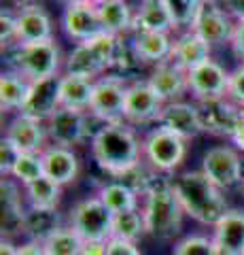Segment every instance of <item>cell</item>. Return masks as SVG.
<instances>
[{
	"label": "cell",
	"mask_w": 244,
	"mask_h": 255,
	"mask_svg": "<svg viewBox=\"0 0 244 255\" xmlns=\"http://www.w3.org/2000/svg\"><path fill=\"white\" fill-rule=\"evenodd\" d=\"M102 30L115 36L134 32V11L128 0H102L96 4Z\"/></svg>",
	"instance_id": "4316f807"
},
{
	"label": "cell",
	"mask_w": 244,
	"mask_h": 255,
	"mask_svg": "<svg viewBox=\"0 0 244 255\" xmlns=\"http://www.w3.org/2000/svg\"><path fill=\"white\" fill-rule=\"evenodd\" d=\"M234 26L236 23H232L227 11H223L219 4H204L191 30L195 34H200L210 47H219L232 41Z\"/></svg>",
	"instance_id": "5bb4252c"
},
{
	"label": "cell",
	"mask_w": 244,
	"mask_h": 255,
	"mask_svg": "<svg viewBox=\"0 0 244 255\" xmlns=\"http://www.w3.org/2000/svg\"><path fill=\"white\" fill-rule=\"evenodd\" d=\"M145 234H147V226H145L143 211L136 209V211L119 213L113 217V236L111 238H119V241H128V243H138Z\"/></svg>",
	"instance_id": "d6a6232c"
},
{
	"label": "cell",
	"mask_w": 244,
	"mask_h": 255,
	"mask_svg": "<svg viewBox=\"0 0 244 255\" xmlns=\"http://www.w3.org/2000/svg\"><path fill=\"white\" fill-rule=\"evenodd\" d=\"M189 92L195 96V100H210L227 96V85H230V73L215 60L200 64L198 68L187 73Z\"/></svg>",
	"instance_id": "7c38bea8"
},
{
	"label": "cell",
	"mask_w": 244,
	"mask_h": 255,
	"mask_svg": "<svg viewBox=\"0 0 244 255\" xmlns=\"http://www.w3.org/2000/svg\"><path fill=\"white\" fill-rule=\"evenodd\" d=\"M15 4H19L21 9H26V6H32V4H36V0H15Z\"/></svg>",
	"instance_id": "681fc988"
},
{
	"label": "cell",
	"mask_w": 244,
	"mask_h": 255,
	"mask_svg": "<svg viewBox=\"0 0 244 255\" xmlns=\"http://www.w3.org/2000/svg\"><path fill=\"white\" fill-rule=\"evenodd\" d=\"M172 255H221L215 238L204 234H191L185 236L174 245Z\"/></svg>",
	"instance_id": "8d00e7d4"
},
{
	"label": "cell",
	"mask_w": 244,
	"mask_h": 255,
	"mask_svg": "<svg viewBox=\"0 0 244 255\" xmlns=\"http://www.w3.org/2000/svg\"><path fill=\"white\" fill-rule=\"evenodd\" d=\"M98 198L106 204V209L113 215L138 209V194L121 181H111L106 185H102L98 191Z\"/></svg>",
	"instance_id": "f546056e"
},
{
	"label": "cell",
	"mask_w": 244,
	"mask_h": 255,
	"mask_svg": "<svg viewBox=\"0 0 244 255\" xmlns=\"http://www.w3.org/2000/svg\"><path fill=\"white\" fill-rule=\"evenodd\" d=\"M163 4H166L170 17L174 21V28L191 30L195 17H198V13L206 2L204 0H163Z\"/></svg>",
	"instance_id": "e575fe53"
},
{
	"label": "cell",
	"mask_w": 244,
	"mask_h": 255,
	"mask_svg": "<svg viewBox=\"0 0 244 255\" xmlns=\"http://www.w3.org/2000/svg\"><path fill=\"white\" fill-rule=\"evenodd\" d=\"M2 191V238L13 236L17 232H23V223H26V211L21 204L17 181L11 177H2L0 183Z\"/></svg>",
	"instance_id": "cb8c5ba5"
},
{
	"label": "cell",
	"mask_w": 244,
	"mask_h": 255,
	"mask_svg": "<svg viewBox=\"0 0 244 255\" xmlns=\"http://www.w3.org/2000/svg\"><path fill=\"white\" fill-rule=\"evenodd\" d=\"M23 189H26L30 209H34V211H56L58 209L60 198H62V185H58L49 177H43L34 183H30Z\"/></svg>",
	"instance_id": "4dcf8cb0"
},
{
	"label": "cell",
	"mask_w": 244,
	"mask_h": 255,
	"mask_svg": "<svg viewBox=\"0 0 244 255\" xmlns=\"http://www.w3.org/2000/svg\"><path fill=\"white\" fill-rule=\"evenodd\" d=\"M187 155V140L168 128L157 126L143 138V157L155 172H174Z\"/></svg>",
	"instance_id": "5b68a950"
},
{
	"label": "cell",
	"mask_w": 244,
	"mask_h": 255,
	"mask_svg": "<svg viewBox=\"0 0 244 255\" xmlns=\"http://www.w3.org/2000/svg\"><path fill=\"white\" fill-rule=\"evenodd\" d=\"M143 217L147 234L157 241H174L183 230V206H180L172 181H157L145 194Z\"/></svg>",
	"instance_id": "3957f363"
},
{
	"label": "cell",
	"mask_w": 244,
	"mask_h": 255,
	"mask_svg": "<svg viewBox=\"0 0 244 255\" xmlns=\"http://www.w3.org/2000/svg\"><path fill=\"white\" fill-rule=\"evenodd\" d=\"M47 128V138L58 147L73 149L87 138L89 134V124L85 111L77 109H64L60 107L56 113L45 122Z\"/></svg>",
	"instance_id": "9c48e42d"
},
{
	"label": "cell",
	"mask_w": 244,
	"mask_h": 255,
	"mask_svg": "<svg viewBox=\"0 0 244 255\" xmlns=\"http://www.w3.org/2000/svg\"><path fill=\"white\" fill-rule=\"evenodd\" d=\"M202 172L223 191L236 187L242 181L240 151L230 145H219L208 149L202 157Z\"/></svg>",
	"instance_id": "ba28073f"
},
{
	"label": "cell",
	"mask_w": 244,
	"mask_h": 255,
	"mask_svg": "<svg viewBox=\"0 0 244 255\" xmlns=\"http://www.w3.org/2000/svg\"><path fill=\"white\" fill-rule=\"evenodd\" d=\"M204 2H206V4H223L225 0H204Z\"/></svg>",
	"instance_id": "f907efd6"
},
{
	"label": "cell",
	"mask_w": 244,
	"mask_h": 255,
	"mask_svg": "<svg viewBox=\"0 0 244 255\" xmlns=\"http://www.w3.org/2000/svg\"><path fill=\"white\" fill-rule=\"evenodd\" d=\"M104 255H143V253H140L136 243L119 241V238H111L108 245H106V253Z\"/></svg>",
	"instance_id": "60d3db41"
},
{
	"label": "cell",
	"mask_w": 244,
	"mask_h": 255,
	"mask_svg": "<svg viewBox=\"0 0 244 255\" xmlns=\"http://www.w3.org/2000/svg\"><path fill=\"white\" fill-rule=\"evenodd\" d=\"M212 238H215L221 255H244V211H227L215 226Z\"/></svg>",
	"instance_id": "7402d4cb"
},
{
	"label": "cell",
	"mask_w": 244,
	"mask_h": 255,
	"mask_svg": "<svg viewBox=\"0 0 244 255\" xmlns=\"http://www.w3.org/2000/svg\"><path fill=\"white\" fill-rule=\"evenodd\" d=\"M223 4H225L227 13H232L238 21L244 19V0H225Z\"/></svg>",
	"instance_id": "ee69618b"
},
{
	"label": "cell",
	"mask_w": 244,
	"mask_h": 255,
	"mask_svg": "<svg viewBox=\"0 0 244 255\" xmlns=\"http://www.w3.org/2000/svg\"><path fill=\"white\" fill-rule=\"evenodd\" d=\"M11 177L21 183L23 187L30 185V183H34L38 179L45 177V168H43V157L41 153H21L17 164H15V168L11 172Z\"/></svg>",
	"instance_id": "d590c367"
},
{
	"label": "cell",
	"mask_w": 244,
	"mask_h": 255,
	"mask_svg": "<svg viewBox=\"0 0 244 255\" xmlns=\"http://www.w3.org/2000/svg\"><path fill=\"white\" fill-rule=\"evenodd\" d=\"M58 215L56 211H34L30 209L26 213V223H23V232L32 234V241H45L53 230H58Z\"/></svg>",
	"instance_id": "836d02e7"
},
{
	"label": "cell",
	"mask_w": 244,
	"mask_h": 255,
	"mask_svg": "<svg viewBox=\"0 0 244 255\" xmlns=\"http://www.w3.org/2000/svg\"><path fill=\"white\" fill-rule=\"evenodd\" d=\"M210 51L212 47L204 41L200 34H195L193 30L183 32L174 43H172V51H170V62L176 64L180 70H189L198 68L200 64L210 60Z\"/></svg>",
	"instance_id": "ffe728a7"
},
{
	"label": "cell",
	"mask_w": 244,
	"mask_h": 255,
	"mask_svg": "<svg viewBox=\"0 0 244 255\" xmlns=\"http://www.w3.org/2000/svg\"><path fill=\"white\" fill-rule=\"evenodd\" d=\"M198 109H200V117L204 124V132L217 134V136L232 138L236 128L242 122L240 107L236 102H232L227 96H223V98L200 100Z\"/></svg>",
	"instance_id": "8fae6325"
},
{
	"label": "cell",
	"mask_w": 244,
	"mask_h": 255,
	"mask_svg": "<svg viewBox=\"0 0 244 255\" xmlns=\"http://www.w3.org/2000/svg\"><path fill=\"white\" fill-rule=\"evenodd\" d=\"M0 255H19V247H15L9 238H2V243H0Z\"/></svg>",
	"instance_id": "7dc6e473"
},
{
	"label": "cell",
	"mask_w": 244,
	"mask_h": 255,
	"mask_svg": "<svg viewBox=\"0 0 244 255\" xmlns=\"http://www.w3.org/2000/svg\"><path fill=\"white\" fill-rule=\"evenodd\" d=\"M106 64L100 60V55L96 49L85 41V43H77V47L68 53V60L64 64V73L75 75V77H83L89 81H96L102 75L106 73Z\"/></svg>",
	"instance_id": "d4e9b609"
},
{
	"label": "cell",
	"mask_w": 244,
	"mask_h": 255,
	"mask_svg": "<svg viewBox=\"0 0 244 255\" xmlns=\"http://www.w3.org/2000/svg\"><path fill=\"white\" fill-rule=\"evenodd\" d=\"M53 41L51 17L41 4H32L15 15V47Z\"/></svg>",
	"instance_id": "4fadbf2b"
},
{
	"label": "cell",
	"mask_w": 244,
	"mask_h": 255,
	"mask_svg": "<svg viewBox=\"0 0 244 255\" xmlns=\"http://www.w3.org/2000/svg\"><path fill=\"white\" fill-rule=\"evenodd\" d=\"M113 217L115 215L106 209V204L98 196L85 198L70 211V228L83 241H111Z\"/></svg>",
	"instance_id": "52a82bcc"
},
{
	"label": "cell",
	"mask_w": 244,
	"mask_h": 255,
	"mask_svg": "<svg viewBox=\"0 0 244 255\" xmlns=\"http://www.w3.org/2000/svg\"><path fill=\"white\" fill-rule=\"evenodd\" d=\"M172 187L176 191V198L185 215H189L202 226L215 228L223 215L230 211L223 189L217 187L202 170H189L178 174L172 181Z\"/></svg>",
	"instance_id": "7a4b0ae2"
},
{
	"label": "cell",
	"mask_w": 244,
	"mask_h": 255,
	"mask_svg": "<svg viewBox=\"0 0 244 255\" xmlns=\"http://www.w3.org/2000/svg\"><path fill=\"white\" fill-rule=\"evenodd\" d=\"M163 100L155 94L149 81H132L125 94V122L132 126H147L157 122L163 113Z\"/></svg>",
	"instance_id": "30bf717a"
},
{
	"label": "cell",
	"mask_w": 244,
	"mask_h": 255,
	"mask_svg": "<svg viewBox=\"0 0 244 255\" xmlns=\"http://www.w3.org/2000/svg\"><path fill=\"white\" fill-rule=\"evenodd\" d=\"M0 41L4 47H15V15L9 11L0 13Z\"/></svg>",
	"instance_id": "ab89813d"
},
{
	"label": "cell",
	"mask_w": 244,
	"mask_h": 255,
	"mask_svg": "<svg viewBox=\"0 0 244 255\" xmlns=\"http://www.w3.org/2000/svg\"><path fill=\"white\" fill-rule=\"evenodd\" d=\"M93 162L113 179L130 172L143 162V142L125 124H104L91 136Z\"/></svg>",
	"instance_id": "6da1fadb"
},
{
	"label": "cell",
	"mask_w": 244,
	"mask_h": 255,
	"mask_svg": "<svg viewBox=\"0 0 244 255\" xmlns=\"http://www.w3.org/2000/svg\"><path fill=\"white\" fill-rule=\"evenodd\" d=\"M147 81L155 90V94L163 100V105L178 102L185 96V92H189L187 73L180 70L176 64H172L170 60L157 64L155 70L151 73V77H149Z\"/></svg>",
	"instance_id": "ac0fdd59"
},
{
	"label": "cell",
	"mask_w": 244,
	"mask_h": 255,
	"mask_svg": "<svg viewBox=\"0 0 244 255\" xmlns=\"http://www.w3.org/2000/svg\"><path fill=\"white\" fill-rule=\"evenodd\" d=\"M108 241H83L81 255H104Z\"/></svg>",
	"instance_id": "7bdbcfd3"
},
{
	"label": "cell",
	"mask_w": 244,
	"mask_h": 255,
	"mask_svg": "<svg viewBox=\"0 0 244 255\" xmlns=\"http://www.w3.org/2000/svg\"><path fill=\"white\" fill-rule=\"evenodd\" d=\"M62 28H64L66 36L73 38L77 43H85L89 38L98 36L102 30V23L98 17L96 4H75L64 6L62 13Z\"/></svg>",
	"instance_id": "2e32d148"
},
{
	"label": "cell",
	"mask_w": 244,
	"mask_h": 255,
	"mask_svg": "<svg viewBox=\"0 0 244 255\" xmlns=\"http://www.w3.org/2000/svg\"><path fill=\"white\" fill-rule=\"evenodd\" d=\"M13 70H17L28 81H43V79L58 77L60 70V49L56 41H45L36 45L13 47L9 53Z\"/></svg>",
	"instance_id": "277c9868"
},
{
	"label": "cell",
	"mask_w": 244,
	"mask_h": 255,
	"mask_svg": "<svg viewBox=\"0 0 244 255\" xmlns=\"http://www.w3.org/2000/svg\"><path fill=\"white\" fill-rule=\"evenodd\" d=\"M43 168L45 177H49L51 181H56L58 185H68L73 183L79 174V159L75 155L73 149L58 147V145H47L43 149Z\"/></svg>",
	"instance_id": "44dd1931"
},
{
	"label": "cell",
	"mask_w": 244,
	"mask_h": 255,
	"mask_svg": "<svg viewBox=\"0 0 244 255\" xmlns=\"http://www.w3.org/2000/svg\"><path fill=\"white\" fill-rule=\"evenodd\" d=\"M240 113H242V122H244V107H240Z\"/></svg>",
	"instance_id": "816d5d0a"
},
{
	"label": "cell",
	"mask_w": 244,
	"mask_h": 255,
	"mask_svg": "<svg viewBox=\"0 0 244 255\" xmlns=\"http://www.w3.org/2000/svg\"><path fill=\"white\" fill-rule=\"evenodd\" d=\"M19 155H21V151L11 140L2 138V142H0V172H2V177H11Z\"/></svg>",
	"instance_id": "74e56055"
},
{
	"label": "cell",
	"mask_w": 244,
	"mask_h": 255,
	"mask_svg": "<svg viewBox=\"0 0 244 255\" xmlns=\"http://www.w3.org/2000/svg\"><path fill=\"white\" fill-rule=\"evenodd\" d=\"M47 255H81V247H83V238L79 236L73 228H64L60 226L58 230L41 241Z\"/></svg>",
	"instance_id": "1f68e13d"
},
{
	"label": "cell",
	"mask_w": 244,
	"mask_h": 255,
	"mask_svg": "<svg viewBox=\"0 0 244 255\" xmlns=\"http://www.w3.org/2000/svg\"><path fill=\"white\" fill-rule=\"evenodd\" d=\"M98 2H102V0H98Z\"/></svg>",
	"instance_id": "f5cc1de1"
},
{
	"label": "cell",
	"mask_w": 244,
	"mask_h": 255,
	"mask_svg": "<svg viewBox=\"0 0 244 255\" xmlns=\"http://www.w3.org/2000/svg\"><path fill=\"white\" fill-rule=\"evenodd\" d=\"M130 45L136 60L143 64H162L170 60V51H172L170 34H162V32H132Z\"/></svg>",
	"instance_id": "603a6c76"
},
{
	"label": "cell",
	"mask_w": 244,
	"mask_h": 255,
	"mask_svg": "<svg viewBox=\"0 0 244 255\" xmlns=\"http://www.w3.org/2000/svg\"><path fill=\"white\" fill-rule=\"evenodd\" d=\"M19 255H47V251H45L43 243L30 241V243H26V245L19 247Z\"/></svg>",
	"instance_id": "f6af8a7d"
},
{
	"label": "cell",
	"mask_w": 244,
	"mask_h": 255,
	"mask_svg": "<svg viewBox=\"0 0 244 255\" xmlns=\"http://www.w3.org/2000/svg\"><path fill=\"white\" fill-rule=\"evenodd\" d=\"M93 96V81L83 77H75L64 73L60 77V107L89 111Z\"/></svg>",
	"instance_id": "f1b7e54d"
},
{
	"label": "cell",
	"mask_w": 244,
	"mask_h": 255,
	"mask_svg": "<svg viewBox=\"0 0 244 255\" xmlns=\"http://www.w3.org/2000/svg\"><path fill=\"white\" fill-rule=\"evenodd\" d=\"M230 45H232L234 55H236L238 60H242V64H244V19H242V21H236Z\"/></svg>",
	"instance_id": "b9f144b4"
},
{
	"label": "cell",
	"mask_w": 244,
	"mask_h": 255,
	"mask_svg": "<svg viewBox=\"0 0 244 255\" xmlns=\"http://www.w3.org/2000/svg\"><path fill=\"white\" fill-rule=\"evenodd\" d=\"M128 85L130 83L119 75H106L96 79L89 113L104 124H123Z\"/></svg>",
	"instance_id": "8992f818"
},
{
	"label": "cell",
	"mask_w": 244,
	"mask_h": 255,
	"mask_svg": "<svg viewBox=\"0 0 244 255\" xmlns=\"http://www.w3.org/2000/svg\"><path fill=\"white\" fill-rule=\"evenodd\" d=\"M62 6H75V4H98V0H56Z\"/></svg>",
	"instance_id": "c3c4849f"
},
{
	"label": "cell",
	"mask_w": 244,
	"mask_h": 255,
	"mask_svg": "<svg viewBox=\"0 0 244 255\" xmlns=\"http://www.w3.org/2000/svg\"><path fill=\"white\" fill-rule=\"evenodd\" d=\"M174 30L170 13L163 0H140L136 13H134V32H162L170 34Z\"/></svg>",
	"instance_id": "484cf974"
},
{
	"label": "cell",
	"mask_w": 244,
	"mask_h": 255,
	"mask_svg": "<svg viewBox=\"0 0 244 255\" xmlns=\"http://www.w3.org/2000/svg\"><path fill=\"white\" fill-rule=\"evenodd\" d=\"M4 138L11 140L21 153H43V149L47 147V128L38 119L19 113L6 128Z\"/></svg>",
	"instance_id": "e0dca14e"
},
{
	"label": "cell",
	"mask_w": 244,
	"mask_h": 255,
	"mask_svg": "<svg viewBox=\"0 0 244 255\" xmlns=\"http://www.w3.org/2000/svg\"><path fill=\"white\" fill-rule=\"evenodd\" d=\"M230 140L234 142V147H236V149L244 153V122H240V126L236 128V132L232 134V138H230Z\"/></svg>",
	"instance_id": "bcb514c9"
},
{
	"label": "cell",
	"mask_w": 244,
	"mask_h": 255,
	"mask_svg": "<svg viewBox=\"0 0 244 255\" xmlns=\"http://www.w3.org/2000/svg\"><path fill=\"white\" fill-rule=\"evenodd\" d=\"M157 126L168 128L170 132H174L183 140H191L204 132L198 105H189V102H183V100L170 102V105L163 107V113Z\"/></svg>",
	"instance_id": "9a60e30c"
},
{
	"label": "cell",
	"mask_w": 244,
	"mask_h": 255,
	"mask_svg": "<svg viewBox=\"0 0 244 255\" xmlns=\"http://www.w3.org/2000/svg\"><path fill=\"white\" fill-rule=\"evenodd\" d=\"M60 109V75L43 81H34L30 90V98L21 113L34 117L38 122H47Z\"/></svg>",
	"instance_id": "d6986e66"
},
{
	"label": "cell",
	"mask_w": 244,
	"mask_h": 255,
	"mask_svg": "<svg viewBox=\"0 0 244 255\" xmlns=\"http://www.w3.org/2000/svg\"><path fill=\"white\" fill-rule=\"evenodd\" d=\"M227 98L236 102L238 107H244V64L230 73V85H227Z\"/></svg>",
	"instance_id": "f35d334b"
},
{
	"label": "cell",
	"mask_w": 244,
	"mask_h": 255,
	"mask_svg": "<svg viewBox=\"0 0 244 255\" xmlns=\"http://www.w3.org/2000/svg\"><path fill=\"white\" fill-rule=\"evenodd\" d=\"M32 81H28L17 70H6L0 77V107L2 111H23L30 98Z\"/></svg>",
	"instance_id": "83f0119b"
}]
</instances>
